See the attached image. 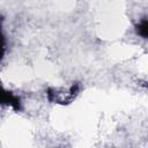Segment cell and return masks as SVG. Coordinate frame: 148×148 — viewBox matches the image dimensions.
Instances as JSON below:
<instances>
[{"instance_id": "1", "label": "cell", "mask_w": 148, "mask_h": 148, "mask_svg": "<svg viewBox=\"0 0 148 148\" xmlns=\"http://www.w3.org/2000/svg\"><path fill=\"white\" fill-rule=\"evenodd\" d=\"M138 32H139L142 37L148 38V21H142V22L139 24Z\"/></svg>"}]
</instances>
